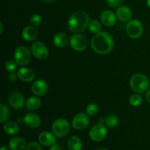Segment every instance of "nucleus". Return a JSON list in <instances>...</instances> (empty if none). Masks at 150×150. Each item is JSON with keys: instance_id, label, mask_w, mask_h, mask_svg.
<instances>
[{"instance_id": "obj_1", "label": "nucleus", "mask_w": 150, "mask_h": 150, "mask_svg": "<svg viewBox=\"0 0 150 150\" xmlns=\"http://www.w3.org/2000/svg\"><path fill=\"white\" fill-rule=\"evenodd\" d=\"M114 42L112 36L106 32L96 34L91 40L92 48L99 54H109L114 48Z\"/></svg>"}, {"instance_id": "obj_2", "label": "nucleus", "mask_w": 150, "mask_h": 150, "mask_svg": "<svg viewBox=\"0 0 150 150\" xmlns=\"http://www.w3.org/2000/svg\"><path fill=\"white\" fill-rule=\"evenodd\" d=\"M89 23V17L88 13L83 10L76 11L68 19L67 26L70 32L79 34L86 29Z\"/></svg>"}, {"instance_id": "obj_3", "label": "nucleus", "mask_w": 150, "mask_h": 150, "mask_svg": "<svg viewBox=\"0 0 150 150\" xmlns=\"http://www.w3.org/2000/svg\"><path fill=\"white\" fill-rule=\"evenodd\" d=\"M131 89L135 92L139 94L146 92L149 87V81L148 78L144 74L137 73L133 75L130 80Z\"/></svg>"}, {"instance_id": "obj_4", "label": "nucleus", "mask_w": 150, "mask_h": 150, "mask_svg": "<svg viewBox=\"0 0 150 150\" xmlns=\"http://www.w3.org/2000/svg\"><path fill=\"white\" fill-rule=\"evenodd\" d=\"M51 130L57 137H65L70 131V124L64 119H57L53 123Z\"/></svg>"}, {"instance_id": "obj_5", "label": "nucleus", "mask_w": 150, "mask_h": 150, "mask_svg": "<svg viewBox=\"0 0 150 150\" xmlns=\"http://www.w3.org/2000/svg\"><path fill=\"white\" fill-rule=\"evenodd\" d=\"M143 25L140 21L133 19L129 21L126 25V32L127 35L133 39H138L143 34Z\"/></svg>"}, {"instance_id": "obj_6", "label": "nucleus", "mask_w": 150, "mask_h": 150, "mask_svg": "<svg viewBox=\"0 0 150 150\" xmlns=\"http://www.w3.org/2000/svg\"><path fill=\"white\" fill-rule=\"evenodd\" d=\"M14 58L18 65L24 66L28 64L31 60V53L29 48L23 45L18 47L15 51Z\"/></svg>"}, {"instance_id": "obj_7", "label": "nucleus", "mask_w": 150, "mask_h": 150, "mask_svg": "<svg viewBox=\"0 0 150 150\" xmlns=\"http://www.w3.org/2000/svg\"><path fill=\"white\" fill-rule=\"evenodd\" d=\"M108 130L105 126L103 124H97L94 125L89 130V137L95 142L103 141L106 138Z\"/></svg>"}, {"instance_id": "obj_8", "label": "nucleus", "mask_w": 150, "mask_h": 150, "mask_svg": "<svg viewBox=\"0 0 150 150\" xmlns=\"http://www.w3.org/2000/svg\"><path fill=\"white\" fill-rule=\"evenodd\" d=\"M31 52L37 59L40 60L46 59L49 55L47 47L40 41H37L32 44L31 46Z\"/></svg>"}, {"instance_id": "obj_9", "label": "nucleus", "mask_w": 150, "mask_h": 150, "mask_svg": "<svg viewBox=\"0 0 150 150\" xmlns=\"http://www.w3.org/2000/svg\"><path fill=\"white\" fill-rule=\"evenodd\" d=\"M70 44L71 48L76 51H84L87 47V40L81 34H75L71 36L70 40Z\"/></svg>"}, {"instance_id": "obj_10", "label": "nucleus", "mask_w": 150, "mask_h": 150, "mask_svg": "<svg viewBox=\"0 0 150 150\" xmlns=\"http://www.w3.org/2000/svg\"><path fill=\"white\" fill-rule=\"evenodd\" d=\"M89 118L87 114L79 113L73 117L72 120V126L75 130H83L89 126Z\"/></svg>"}, {"instance_id": "obj_11", "label": "nucleus", "mask_w": 150, "mask_h": 150, "mask_svg": "<svg viewBox=\"0 0 150 150\" xmlns=\"http://www.w3.org/2000/svg\"><path fill=\"white\" fill-rule=\"evenodd\" d=\"M8 103L12 108L16 110L21 109L24 105H26L24 97L18 91H14L10 94L8 97Z\"/></svg>"}, {"instance_id": "obj_12", "label": "nucleus", "mask_w": 150, "mask_h": 150, "mask_svg": "<svg viewBox=\"0 0 150 150\" xmlns=\"http://www.w3.org/2000/svg\"><path fill=\"white\" fill-rule=\"evenodd\" d=\"M48 89V83L44 79H38L32 85V92L36 96H42Z\"/></svg>"}, {"instance_id": "obj_13", "label": "nucleus", "mask_w": 150, "mask_h": 150, "mask_svg": "<svg viewBox=\"0 0 150 150\" xmlns=\"http://www.w3.org/2000/svg\"><path fill=\"white\" fill-rule=\"evenodd\" d=\"M55 136V135L51 132H41L38 136V142L42 146H51L56 143Z\"/></svg>"}, {"instance_id": "obj_14", "label": "nucleus", "mask_w": 150, "mask_h": 150, "mask_svg": "<svg viewBox=\"0 0 150 150\" xmlns=\"http://www.w3.org/2000/svg\"><path fill=\"white\" fill-rule=\"evenodd\" d=\"M25 125L30 128H37L40 125L41 120L39 116L34 113H29L25 115L23 118Z\"/></svg>"}, {"instance_id": "obj_15", "label": "nucleus", "mask_w": 150, "mask_h": 150, "mask_svg": "<svg viewBox=\"0 0 150 150\" xmlns=\"http://www.w3.org/2000/svg\"><path fill=\"white\" fill-rule=\"evenodd\" d=\"M117 16L111 10H104L100 15L101 22L108 27H111L114 26L117 22Z\"/></svg>"}, {"instance_id": "obj_16", "label": "nucleus", "mask_w": 150, "mask_h": 150, "mask_svg": "<svg viewBox=\"0 0 150 150\" xmlns=\"http://www.w3.org/2000/svg\"><path fill=\"white\" fill-rule=\"evenodd\" d=\"M117 19L122 22H127L130 21L132 17V11L127 6H120L116 12Z\"/></svg>"}, {"instance_id": "obj_17", "label": "nucleus", "mask_w": 150, "mask_h": 150, "mask_svg": "<svg viewBox=\"0 0 150 150\" xmlns=\"http://www.w3.org/2000/svg\"><path fill=\"white\" fill-rule=\"evenodd\" d=\"M18 77L23 82H31L35 79V73L28 67H21L17 72Z\"/></svg>"}, {"instance_id": "obj_18", "label": "nucleus", "mask_w": 150, "mask_h": 150, "mask_svg": "<svg viewBox=\"0 0 150 150\" xmlns=\"http://www.w3.org/2000/svg\"><path fill=\"white\" fill-rule=\"evenodd\" d=\"M22 38L26 41H33L38 38V31L35 26H27L22 31Z\"/></svg>"}, {"instance_id": "obj_19", "label": "nucleus", "mask_w": 150, "mask_h": 150, "mask_svg": "<svg viewBox=\"0 0 150 150\" xmlns=\"http://www.w3.org/2000/svg\"><path fill=\"white\" fill-rule=\"evenodd\" d=\"M26 142L21 137H14L9 142V148L10 150H23L26 147Z\"/></svg>"}, {"instance_id": "obj_20", "label": "nucleus", "mask_w": 150, "mask_h": 150, "mask_svg": "<svg viewBox=\"0 0 150 150\" xmlns=\"http://www.w3.org/2000/svg\"><path fill=\"white\" fill-rule=\"evenodd\" d=\"M69 42V38L66 34L59 32L54 35L53 38V42L57 48H64Z\"/></svg>"}, {"instance_id": "obj_21", "label": "nucleus", "mask_w": 150, "mask_h": 150, "mask_svg": "<svg viewBox=\"0 0 150 150\" xmlns=\"http://www.w3.org/2000/svg\"><path fill=\"white\" fill-rule=\"evenodd\" d=\"M67 147L69 150H82L83 143L80 138L73 136L67 140Z\"/></svg>"}, {"instance_id": "obj_22", "label": "nucleus", "mask_w": 150, "mask_h": 150, "mask_svg": "<svg viewBox=\"0 0 150 150\" xmlns=\"http://www.w3.org/2000/svg\"><path fill=\"white\" fill-rule=\"evenodd\" d=\"M4 131L10 136H14L19 132V127L15 122L10 121L4 123L3 126Z\"/></svg>"}, {"instance_id": "obj_23", "label": "nucleus", "mask_w": 150, "mask_h": 150, "mask_svg": "<svg viewBox=\"0 0 150 150\" xmlns=\"http://www.w3.org/2000/svg\"><path fill=\"white\" fill-rule=\"evenodd\" d=\"M41 105V100L38 96H33L29 98L26 102V107L29 111L38 110Z\"/></svg>"}, {"instance_id": "obj_24", "label": "nucleus", "mask_w": 150, "mask_h": 150, "mask_svg": "<svg viewBox=\"0 0 150 150\" xmlns=\"http://www.w3.org/2000/svg\"><path fill=\"white\" fill-rule=\"evenodd\" d=\"M10 115L9 107L4 103L0 104V122L5 123Z\"/></svg>"}, {"instance_id": "obj_25", "label": "nucleus", "mask_w": 150, "mask_h": 150, "mask_svg": "<svg viewBox=\"0 0 150 150\" xmlns=\"http://www.w3.org/2000/svg\"><path fill=\"white\" fill-rule=\"evenodd\" d=\"M119 123V118L114 114H109L105 119V125L109 128L115 127Z\"/></svg>"}, {"instance_id": "obj_26", "label": "nucleus", "mask_w": 150, "mask_h": 150, "mask_svg": "<svg viewBox=\"0 0 150 150\" xmlns=\"http://www.w3.org/2000/svg\"><path fill=\"white\" fill-rule=\"evenodd\" d=\"M88 29H89V32L96 35V34L101 32L102 26L98 21L92 20L89 21V25H88Z\"/></svg>"}, {"instance_id": "obj_27", "label": "nucleus", "mask_w": 150, "mask_h": 150, "mask_svg": "<svg viewBox=\"0 0 150 150\" xmlns=\"http://www.w3.org/2000/svg\"><path fill=\"white\" fill-rule=\"evenodd\" d=\"M130 104L133 107H138L142 104V98L140 95L138 94H134L132 95L129 99Z\"/></svg>"}, {"instance_id": "obj_28", "label": "nucleus", "mask_w": 150, "mask_h": 150, "mask_svg": "<svg viewBox=\"0 0 150 150\" xmlns=\"http://www.w3.org/2000/svg\"><path fill=\"white\" fill-rule=\"evenodd\" d=\"M86 112L89 116H95L99 112V107L96 103H89L86 106Z\"/></svg>"}, {"instance_id": "obj_29", "label": "nucleus", "mask_w": 150, "mask_h": 150, "mask_svg": "<svg viewBox=\"0 0 150 150\" xmlns=\"http://www.w3.org/2000/svg\"><path fill=\"white\" fill-rule=\"evenodd\" d=\"M18 67V64L14 60H8L4 64V68L8 73H14Z\"/></svg>"}, {"instance_id": "obj_30", "label": "nucleus", "mask_w": 150, "mask_h": 150, "mask_svg": "<svg viewBox=\"0 0 150 150\" xmlns=\"http://www.w3.org/2000/svg\"><path fill=\"white\" fill-rule=\"evenodd\" d=\"M30 23H32V26H40L42 23V17L39 14L32 15L30 18Z\"/></svg>"}, {"instance_id": "obj_31", "label": "nucleus", "mask_w": 150, "mask_h": 150, "mask_svg": "<svg viewBox=\"0 0 150 150\" xmlns=\"http://www.w3.org/2000/svg\"><path fill=\"white\" fill-rule=\"evenodd\" d=\"M25 150H42V147L40 143L36 142H32L26 146Z\"/></svg>"}, {"instance_id": "obj_32", "label": "nucleus", "mask_w": 150, "mask_h": 150, "mask_svg": "<svg viewBox=\"0 0 150 150\" xmlns=\"http://www.w3.org/2000/svg\"><path fill=\"white\" fill-rule=\"evenodd\" d=\"M106 2L109 7L115 8L122 6L123 3V0H106Z\"/></svg>"}, {"instance_id": "obj_33", "label": "nucleus", "mask_w": 150, "mask_h": 150, "mask_svg": "<svg viewBox=\"0 0 150 150\" xmlns=\"http://www.w3.org/2000/svg\"><path fill=\"white\" fill-rule=\"evenodd\" d=\"M17 77H18L17 73H11L10 74V76H9V79H10V81H15L16 80V79H17Z\"/></svg>"}, {"instance_id": "obj_34", "label": "nucleus", "mask_w": 150, "mask_h": 150, "mask_svg": "<svg viewBox=\"0 0 150 150\" xmlns=\"http://www.w3.org/2000/svg\"><path fill=\"white\" fill-rule=\"evenodd\" d=\"M49 150H62L61 146L57 144H54L51 146Z\"/></svg>"}, {"instance_id": "obj_35", "label": "nucleus", "mask_w": 150, "mask_h": 150, "mask_svg": "<svg viewBox=\"0 0 150 150\" xmlns=\"http://www.w3.org/2000/svg\"><path fill=\"white\" fill-rule=\"evenodd\" d=\"M146 100H147L148 102H149L150 103V89H149V90H148L147 92H146Z\"/></svg>"}, {"instance_id": "obj_36", "label": "nucleus", "mask_w": 150, "mask_h": 150, "mask_svg": "<svg viewBox=\"0 0 150 150\" xmlns=\"http://www.w3.org/2000/svg\"><path fill=\"white\" fill-rule=\"evenodd\" d=\"M39 1H42V2H45V3H51L54 1L55 0H39Z\"/></svg>"}, {"instance_id": "obj_37", "label": "nucleus", "mask_w": 150, "mask_h": 150, "mask_svg": "<svg viewBox=\"0 0 150 150\" xmlns=\"http://www.w3.org/2000/svg\"><path fill=\"white\" fill-rule=\"evenodd\" d=\"M0 150H10V149L7 147V146H5V145H3V146H1V149Z\"/></svg>"}, {"instance_id": "obj_38", "label": "nucleus", "mask_w": 150, "mask_h": 150, "mask_svg": "<svg viewBox=\"0 0 150 150\" xmlns=\"http://www.w3.org/2000/svg\"><path fill=\"white\" fill-rule=\"evenodd\" d=\"M99 123L100 124H103V125H104L105 124V120H103V119H100L99 120Z\"/></svg>"}, {"instance_id": "obj_39", "label": "nucleus", "mask_w": 150, "mask_h": 150, "mask_svg": "<svg viewBox=\"0 0 150 150\" xmlns=\"http://www.w3.org/2000/svg\"><path fill=\"white\" fill-rule=\"evenodd\" d=\"M0 27H1V31H0V33L2 34V32H3V25H2V23H0Z\"/></svg>"}, {"instance_id": "obj_40", "label": "nucleus", "mask_w": 150, "mask_h": 150, "mask_svg": "<svg viewBox=\"0 0 150 150\" xmlns=\"http://www.w3.org/2000/svg\"><path fill=\"white\" fill-rule=\"evenodd\" d=\"M146 4H147V6L150 8V0H146Z\"/></svg>"}, {"instance_id": "obj_41", "label": "nucleus", "mask_w": 150, "mask_h": 150, "mask_svg": "<svg viewBox=\"0 0 150 150\" xmlns=\"http://www.w3.org/2000/svg\"><path fill=\"white\" fill-rule=\"evenodd\" d=\"M95 150H108V149H104V148H98V149H95Z\"/></svg>"}]
</instances>
